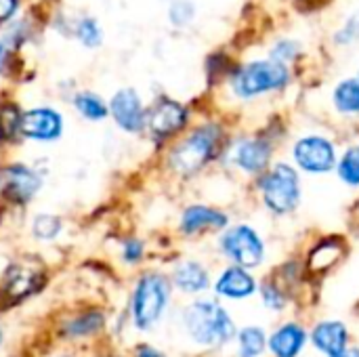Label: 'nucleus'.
Segmentation results:
<instances>
[{
    "label": "nucleus",
    "instance_id": "f257e3e1",
    "mask_svg": "<svg viewBox=\"0 0 359 357\" xmlns=\"http://www.w3.org/2000/svg\"><path fill=\"white\" fill-rule=\"evenodd\" d=\"M223 143V128L219 124H202L183 137L170 151L168 164L177 175L191 177L198 175L208 162H212Z\"/></svg>",
    "mask_w": 359,
    "mask_h": 357
},
{
    "label": "nucleus",
    "instance_id": "f03ea898",
    "mask_svg": "<svg viewBox=\"0 0 359 357\" xmlns=\"http://www.w3.org/2000/svg\"><path fill=\"white\" fill-rule=\"evenodd\" d=\"M292 80L288 65L273 59H255L231 72V90L240 99H257L284 90Z\"/></svg>",
    "mask_w": 359,
    "mask_h": 357
},
{
    "label": "nucleus",
    "instance_id": "7ed1b4c3",
    "mask_svg": "<svg viewBox=\"0 0 359 357\" xmlns=\"http://www.w3.org/2000/svg\"><path fill=\"white\" fill-rule=\"evenodd\" d=\"M183 324L189 337L204 347H221L236 337V324L215 301H196L183 311Z\"/></svg>",
    "mask_w": 359,
    "mask_h": 357
},
{
    "label": "nucleus",
    "instance_id": "20e7f679",
    "mask_svg": "<svg viewBox=\"0 0 359 357\" xmlns=\"http://www.w3.org/2000/svg\"><path fill=\"white\" fill-rule=\"evenodd\" d=\"M259 191L265 208L273 215H290L301 204V177L288 162L269 164V168L259 175Z\"/></svg>",
    "mask_w": 359,
    "mask_h": 357
},
{
    "label": "nucleus",
    "instance_id": "39448f33",
    "mask_svg": "<svg viewBox=\"0 0 359 357\" xmlns=\"http://www.w3.org/2000/svg\"><path fill=\"white\" fill-rule=\"evenodd\" d=\"M170 301V284L160 274H147L139 280L133 295V322L139 330L151 328Z\"/></svg>",
    "mask_w": 359,
    "mask_h": 357
},
{
    "label": "nucleus",
    "instance_id": "423d86ee",
    "mask_svg": "<svg viewBox=\"0 0 359 357\" xmlns=\"http://www.w3.org/2000/svg\"><path fill=\"white\" fill-rule=\"evenodd\" d=\"M292 160L307 175H328L334 170L339 154L332 139L324 135H303L292 145Z\"/></svg>",
    "mask_w": 359,
    "mask_h": 357
},
{
    "label": "nucleus",
    "instance_id": "0eeeda50",
    "mask_svg": "<svg viewBox=\"0 0 359 357\" xmlns=\"http://www.w3.org/2000/svg\"><path fill=\"white\" fill-rule=\"evenodd\" d=\"M223 255L233 261V265L255 269L265 261V242L250 225H236L221 236Z\"/></svg>",
    "mask_w": 359,
    "mask_h": 357
},
{
    "label": "nucleus",
    "instance_id": "6e6552de",
    "mask_svg": "<svg viewBox=\"0 0 359 357\" xmlns=\"http://www.w3.org/2000/svg\"><path fill=\"white\" fill-rule=\"evenodd\" d=\"M273 156V141L269 137H240L229 149V162L246 175H263Z\"/></svg>",
    "mask_w": 359,
    "mask_h": 357
},
{
    "label": "nucleus",
    "instance_id": "1a4fd4ad",
    "mask_svg": "<svg viewBox=\"0 0 359 357\" xmlns=\"http://www.w3.org/2000/svg\"><path fill=\"white\" fill-rule=\"evenodd\" d=\"M187 109L185 105H181L179 101H172L168 97L158 99L149 109H147V118H145V128L149 130V135L158 141L168 139L172 135H177L179 130L185 128L187 124Z\"/></svg>",
    "mask_w": 359,
    "mask_h": 357
},
{
    "label": "nucleus",
    "instance_id": "9d476101",
    "mask_svg": "<svg viewBox=\"0 0 359 357\" xmlns=\"http://www.w3.org/2000/svg\"><path fill=\"white\" fill-rule=\"evenodd\" d=\"M42 187L40 175L25 166V164H13L2 168L0 173V191L6 200L15 204H25L29 202Z\"/></svg>",
    "mask_w": 359,
    "mask_h": 357
},
{
    "label": "nucleus",
    "instance_id": "9b49d317",
    "mask_svg": "<svg viewBox=\"0 0 359 357\" xmlns=\"http://www.w3.org/2000/svg\"><path fill=\"white\" fill-rule=\"evenodd\" d=\"M109 114L114 116L116 124L124 128L126 133H141L145 130V118L147 109L143 107V101L139 93L130 86L120 88L109 103Z\"/></svg>",
    "mask_w": 359,
    "mask_h": 357
},
{
    "label": "nucleus",
    "instance_id": "f8f14e48",
    "mask_svg": "<svg viewBox=\"0 0 359 357\" xmlns=\"http://www.w3.org/2000/svg\"><path fill=\"white\" fill-rule=\"evenodd\" d=\"M63 133V118L50 107H34L21 114L19 135L32 141H57Z\"/></svg>",
    "mask_w": 359,
    "mask_h": 357
},
{
    "label": "nucleus",
    "instance_id": "ddd939ff",
    "mask_svg": "<svg viewBox=\"0 0 359 357\" xmlns=\"http://www.w3.org/2000/svg\"><path fill=\"white\" fill-rule=\"evenodd\" d=\"M229 225V217L217 208L204 206V204H194L187 206L185 213L181 215V231L185 236H196L202 231H219Z\"/></svg>",
    "mask_w": 359,
    "mask_h": 357
},
{
    "label": "nucleus",
    "instance_id": "4468645a",
    "mask_svg": "<svg viewBox=\"0 0 359 357\" xmlns=\"http://www.w3.org/2000/svg\"><path fill=\"white\" fill-rule=\"evenodd\" d=\"M257 280L252 278V274L246 269V267H240V265H231L227 267L217 284H215V290L219 297H225V299H231V301H240V299H248L257 292Z\"/></svg>",
    "mask_w": 359,
    "mask_h": 357
},
{
    "label": "nucleus",
    "instance_id": "2eb2a0df",
    "mask_svg": "<svg viewBox=\"0 0 359 357\" xmlns=\"http://www.w3.org/2000/svg\"><path fill=\"white\" fill-rule=\"evenodd\" d=\"M311 343L320 353H324L326 357L337 356V353H341V351H345L349 347L347 326L343 322H339V320L320 322L311 330Z\"/></svg>",
    "mask_w": 359,
    "mask_h": 357
},
{
    "label": "nucleus",
    "instance_id": "dca6fc26",
    "mask_svg": "<svg viewBox=\"0 0 359 357\" xmlns=\"http://www.w3.org/2000/svg\"><path fill=\"white\" fill-rule=\"evenodd\" d=\"M309 335L301 324L288 322L284 326H280L271 337H269V351L273 357H299L301 351L305 349Z\"/></svg>",
    "mask_w": 359,
    "mask_h": 357
},
{
    "label": "nucleus",
    "instance_id": "f3484780",
    "mask_svg": "<svg viewBox=\"0 0 359 357\" xmlns=\"http://www.w3.org/2000/svg\"><path fill=\"white\" fill-rule=\"evenodd\" d=\"M172 282L179 290L183 292H189V295H196V292H202L210 286V278H208V271L196 263V261H185L181 263L177 269H175V276H172Z\"/></svg>",
    "mask_w": 359,
    "mask_h": 357
},
{
    "label": "nucleus",
    "instance_id": "a211bd4d",
    "mask_svg": "<svg viewBox=\"0 0 359 357\" xmlns=\"http://www.w3.org/2000/svg\"><path fill=\"white\" fill-rule=\"evenodd\" d=\"M332 103L343 116H359V80H341L332 90Z\"/></svg>",
    "mask_w": 359,
    "mask_h": 357
},
{
    "label": "nucleus",
    "instance_id": "6ab92c4d",
    "mask_svg": "<svg viewBox=\"0 0 359 357\" xmlns=\"http://www.w3.org/2000/svg\"><path fill=\"white\" fill-rule=\"evenodd\" d=\"M267 347V337L259 326H246L238 332V356L259 357Z\"/></svg>",
    "mask_w": 359,
    "mask_h": 357
},
{
    "label": "nucleus",
    "instance_id": "aec40b11",
    "mask_svg": "<svg viewBox=\"0 0 359 357\" xmlns=\"http://www.w3.org/2000/svg\"><path fill=\"white\" fill-rule=\"evenodd\" d=\"M334 168H337V173H339V179H341L347 187L359 189V145L347 147V149L339 156Z\"/></svg>",
    "mask_w": 359,
    "mask_h": 357
},
{
    "label": "nucleus",
    "instance_id": "412c9836",
    "mask_svg": "<svg viewBox=\"0 0 359 357\" xmlns=\"http://www.w3.org/2000/svg\"><path fill=\"white\" fill-rule=\"evenodd\" d=\"M74 105H76L78 114L82 118L90 120V122H99V120H103L109 114V107L105 105V101L99 95L88 93V90L86 93H78L76 99H74Z\"/></svg>",
    "mask_w": 359,
    "mask_h": 357
},
{
    "label": "nucleus",
    "instance_id": "4be33fe9",
    "mask_svg": "<svg viewBox=\"0 0 359 357\" xmlns=\"http://www.w3.org/2000/svg\"><path fill=\"white\" fill-rule=\"evenodd\" d=\"M34 288V274L21 267H11L4 278V290L11 297H23Z\"/></svg>",
    "mask_w": 359,
    "mask_h": 357
},
{
    "label": "nucleus",
    "instance_id": "5701e85b",
    "mask_svg": "<svg viewBox=\"0 0 359 357\" xmlns=\"http://www.w3.org/2000/svg\"><path fill=\"white\" fill-rule=\"evenodd\" d=\"M21 126V112L15 103L4 101L0 103V139L2 141H11L17 137Z\"/></svg>",
    "mask_w": 359,
    "mask_h": 357
},
{
    "label": "nucleus",
    "instance_id": "b1692460",
    "mask_svg": "<svg viewBox=\"0 0 359 357\" xmlns=\"http://www.w3.org/2000/svg\"><path fill=\"white\" fill-rule=\"evenodd\" d=\"M74 34L78 36V40L84 44V46H99L101 40H103V29L99 27L97 19L93 17H84L80 19L76 25H74Z\"/></svg>",
    "mask_w": 359,
    "mask_h": 357
},
{
    "label": "nucleus",
    "instance_id": "393cba45",
    "mask_svg": "<svg viewBox=\"0 0 359 357\" xmlns=\"http://www.w3.org/2000/svg\"><path fill=\"white\" fill-rule=\"evenodd\" d=\"M301 55V44L297 40H290V38H282L278 40L271 50H269V59L273 61H280L284 65H290L292 61H297Z\"/></svg>",
    "mask_w": 359,
    "mask_h": 357
},
{
    "label": "nucleus",
    "instance_id": "a878e982",
    "mask_svg": "<svg viewBox=\"0 0 359 357\" xmlns=\"http://www.w3.org/2000/svg\"><path fill=\"white\" fill-rule=\"evenodd\" d=\"M32 231L38 240H55L61 231V221L50 215H38L32 223Z\"/></svg>",
    "mask_w": 359,
    "mask_h": 357
},
{
    "label": "nucleus",
    "instance_id": "bb28decb",
    "mask_svg": "<svg viewBox=\"0 0 359 357\" xmlns=\"http://www.w3.org/2000/svg\"><path fill=\"white\" fill-rule=\"evenodd\" d=\"M103 326V316L101 314H86L78 320H74L67 326V335L72 337H84V335H93Z\"/></svg>",
    "mask_w": 359,
    "mask_h": 357
},
{
    "label": "nucleus",
    "instance_id": "cd10ccee",
    "mask_svg": "<svg viewBox=\"0 0 359 357\" xmlns=\"http://www.w3.org/2000/svg\"><path fill=\"white\" fill-rule=\"evenodd\" d=\"M168 17L175 25L183 27V25L191 23V19L196 17V6L189 0H175L168 8Z\"/></svg>",
    "mask_w": 359,
    "mask_h": 357
},
{
    "label": "nucleus",
    "instance_id": "c85d7f7f",
    "mask_svg": "<svg viewBox=\"0 0 359 357\" xmlns=\"http://www.w3.org/2000/svg\"><path fill=\"white\" fill-rule=\"evenodd\" d=\"M261 297H263V303L269 309H273V311H282L286 307V303H288L284 290L278 284H273V282H265L261 286Z\"/></svg>",
    "mask_w": 359,
    "mask_h": 357
},
{
    "label": "nucleus",
    "instance_id": "c756f323",
    "mask_svg": "<svg viewBox=\"0 0 359 357\" xmlns=\"http://www.w3.org/2000/svg\"><path fill=\"white\" fill-rule=\"evenodd\" d=\"M359 40V13L347 17V21L341 25V29L334 34V42L339 46H349Z\"/></svg>",
    "mask_w": 359,
    "mask_h": 357
},
{
    "label": "nucleus",
    "instance_id": "7c9ffc66",
    "mask_svg": "<svg viewBox=\"0 0 359 357\" xmlns=\"http://www.w3.org/2000/svg\"><path fill=\"white\" fill-rule=\"evenodd\" d=\"M141 255H143V244H141L139 240H130V242H126V246H124V259H126L128 263L139 261V259H141Z\"/></svg>",
    "mask_w": 359,
    "mask_h": 357
},
{
    "label": "nucleus",
    "instance_id": "2f4dec72",
    "mask_svg": "<svg viewBox=\"0 0 359 357\" xmlns=\"http://www.w3.org/2000/svg\"><path fill=\"white\" fill-rule=\"evenodd\" d=\"M19 6V0H0V23L8 21Z\"/></svg>",
    "mask_w": 359,
    "mask_h": 357
},
{
    "label": "nucleus",
    "instance_id": "473e14b6",
    "mask_svg": "<svg viewBox=\"0 0 359 357\" xmlns=\"http://www.w3.org/2000/svg\"><path fill=\"white\" fill-rule=\"evenodd\" d=\"M139 357H164V356H160L156 349H151V347H147V345H143L141 349H139V353H137Z\"/></svg>",
    "mask_w": 359,
    "mask_h": 357
},
{
    "label": "nucleus",
    "instance_id": "72a5a7b5",
    "mask_svg": "<svg viewBox=\"0 0 359 357\" xmlns=\"http://www.w3.org/2000/svg\"><path fill=\"white\" fill-rule=\"evenodd\" d=\"M330 357H359V349L358 347H347L345 351H341V353H337V356H330Z\"/></svg>",
    "mask_w": 359,
    "mask_h": 357
},
{
    "label": "nucleus",
    "instance_id": "f704fd0d",
    "mask_svg": "<svg viewBox=\"0 0 359 357\" xmlns=\"http://www.w3.org/2000/svg\"><path fill=\"white\" fill-rule=\"evenodd\" d=\"M6 55H8V50H6V42H4V40H0V72H2V67H4Z\"/></svg>",
    "mask_w": 359,
    "mask_h": 357
},
{
    "label": "nucleus",
    "instance_id": "c9c22d12",
    "mask_svg": "<svg viewBox=\"0 0 359 357\" xmlns=\"http://www.w3.org/2000/svg\"><path fill=\"white\" fill-rule=\"evenodd\" d=\"M355 78H358V80H359V72H358V76H355Z\"/></svg>",
    "mask_w": 359,
    "mask_h": 357
},
{
    "label": "nucleus",
    "instance_id": "e433bc0d",
    "mask_svg": "<svg viewBox=\"0 0 359 357\" xmlns=\"http://www.w3.org/2000/svg\"><path fill=\"white\" fill-rule=\"evenodd\" d=\"M0 339H2V335H0Z\"/></svg>",
    "mask_w": 359,
    "mask_h": 357
}]
</instances>
